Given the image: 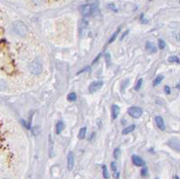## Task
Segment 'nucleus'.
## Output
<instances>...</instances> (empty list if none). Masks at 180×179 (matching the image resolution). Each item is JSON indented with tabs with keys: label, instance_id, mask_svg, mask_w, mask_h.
Instances as JSON below:
<instances>
[{
	"label": "nucleus",
	"instance_id": "1",
	"mask_svg": "<svg viewBox=\"0 0 180 179\" xmlns=\"http://www.w3.org/2000/svg\"><path fill=\"white\" fill-rule=\"evenodd\" d=\"M98 5H97V3H94V4H87V5H81V7L79 8V11L80 13L85 15V16H88V15H91L93 14L96 9H97Z\"/></svg>",
	"mask_w": 180,
	"mask_h": 179
},
{
	"label": "nucleus",
	"instance_id": "2",
	"mask_svg": "<svg viewBox=\"0 0 180 179\" xmlns=\"http://www.w3.org/2000/svg\"><path fill=\"white\" fill-rule=\"evenodd\" d=\"M13 25H14V32L18 35H20L22 37H25L28 34V28L24 24V23H23L22 21H15Z\"/></svg>",
	"mask_w": 180,
	"mask_h": 179
},
{
	"label": "nucleus",
	"instance_id": "3",
	"mask_svg": "<svg viewBox=\"0 0 180 179\" xmlns=\"http://www.w3.org/2000/svg\"><path fill=\"white\" fill-rule=\"evenodd\" d=\"M87 29H88L87 21L86 19H81L80 22H79V25H78L80 38H84V37L87 36Z\"/></svg>",
	"mask_w": 180,
	"mask_h": 179
},
{
	"label": "nucleus",
	"instance_id": "4",
	"mask_svg": "<svg viewBox=\"0 0 180 179\" xmlns=\"http://www.w3.org/2000/svg\"><path fill=\"white\" fill-rule=\"evenodd\" d=\"M128 114L130 116H132L133 118H135V119H138L140 118L142 115V109L139 106H131L129 109H128Z\"/></svg>",
	"mask_w": 180,
	"mask_h": 179
},
{
	"label": "nucleus",
	"instance_id": "5",
	"mask_svg": "<svg viewBox=\"0 0 180 179\" xmlns=\"http://www.w3.org/2000/svg\"><path fill=\"white\" fill-rule=\"evenodd\" d=\"M29 69L32 74L33 75H40L42 72V67L41 65L37 61H32L29 65Z\"/></svg>",
	"mask_w": 180,
	"mask_h": 179
},
{
	"label": "nucleus",
	"instance_id": "6",
	"mask_svg": "<svg viewBox=\"0 0 180 179\" xmlns=\"http://www.w3.org/2000/svg\"><path fill=\"white\" fill-rule=\"evenodd\" d=\"M167 145L177 152H180V140L178 138H171L167 141Z\"/></svg>",
	"mask_w": 180,
	"mask_h": 179
},
{
	"label": "nucleus",
	"instance_id": "7",
	"mask_svg": "<svg viewBox=\"0 0 180 179\" xmlns=\"http://www.w3.org/2000/svg\"><path fill=\"white\" fill-rule=\"evenodd\" d=\"M103 85H104V83H103V81H100V80H98V81H94L93 83H91V85L89 86V92L90 93H95V92H96V91H98L102 86H103Z\"/></svg>",
	"mask_w": 180,
	"mask_h": 179
},
{
	"label": "nucleus",
	"instance_id": "8",
	"mask_svg": "<svg viewBox=\"0 0 180 179\" xmlns=\"http://www.w3.org/2000/svg\"><path fill=\"white\" fill-rule=\"evenodd\" d=\"M67 159H68V169H69V171H71V170L73 169L74 164H75V158H74L73 152H71V151L69 152Z\"/></svg>",
	"mask_w": 180,
	"mask_h": 179
},
{
	"label": "nucleus",
	"instance_id": "9",
	"mask_svg": "<svg viewBox=\"0 0 180 179\" xmlns=\"http://www.w3.org/2000/svg\"><path fill=\"white\" fill-rule=\"evenodd\" d=\"M132 160H133V163L136 167H144V165H145L144 160L142 158H140L139 156H137V155H133L132 157Z\"/></svg>",
	"mask_w": 180,
	"mask_h": 179
},
{
	"label": "nucleus",
	"instance_id": "10",
	"mask_svg": "<svg viewBox=\"0 0 180 179\" xmlns=\"http://www.w3.org/2000/svg\"><path fill=\"white\" fill-rule=\"evenodd\" d=\"M155 123L158 126V128L160 130V131H165L166 129V126H165V123H164V120L161 116H156L155 117Z\"/></svg>",
	"mask_w": 180,
	"mask_h": 179
},
{
	"label": "nucleus",
	"instance_id": "11",
	"mask_svg": "<svg viewBox=\"0 0 180 179\" xmlns=\"http://www.w3.org/2000/svg\"><path fill=\"white\" fill-rule=\"evenodd\" d=\"M120 114V107L117 105H114L112 106V116H113V119H116L118 117Z\"/></svg>",
	"mask_w": 180,
	"mask_h": 179
},
{
	"label": "nucleus",
	"instance_id": "12",
	"mask_svg": "<svg viewBox=\"0 0 180 179\" xmlns=\"http://www.w3.org/2000/svg\"><path fill=\"white\" fill-rule=\"evenodd\" d=\"M64 127H65V125H64L63 122H61V121L58 122L56 124V134H60L62 132V131L64 130Z\"/></svg>",
	"mask_w": 180,
	"mask_h": 179
},
{
	"label": "nucleus",
	"instance_id": "13",
	"mask_svg": "<svg viewBox=\"0 0 180 179\" xmlns=\"http://www.w3.org/2000/svg\"><path fill=\"white\" fill-rule=\"evenodd\" d=\"M86 133H87V128H86V127H82V128L79 130V132H78V138L79 140H83V139H85V137H86Z\"/></svg>",
	"mask_w": 180,
	"mask_h": 179
},
{
	"label": "nucleus",
	"instance_id": "14",
	"mask_svg": "<svg viewBox=\"0 0 180 179\" xmlns=\"http://www.w3.org/2000/svg\"><path fill=\"white\" fill-rule=\"evenodd\" d=\"M135 125H130L129 127H126L125 129H124L123 130V132H122V133L124 134V135H126V134H128V133H130V132H133L134 130H135Z\"/></svg>",
	"mask_w": 180,
	"mask_h": 179
},
{
	"label": "nucleus",
	"instance_id": "15",
	"mask_svg": "<svg viewBox=\"0 0 180 179\" xmlns=\"http://www.w3.org/2000/svg\"><path fill=\"white\" fill-rule=\"evenodd\" d=\"M163 79H164V76H161V75L158 76V77L153 80V86H156L160 85V84L162 82Z\"/></svg>",
	"mask_w": 180,
	"mask_h": 179
},
{
	"label": "nucleus",
	"instance_id": "16",
	"mask_svg": "<svg viewBox=\"0 0 180 179\" xmlns=\"http://www.w3.org/2000/svg\"><path fill=\"white\" fill-rule=\"evenodd\" d=\"M119 32H120V28H118L117 30H116V32L111 36V38L109 39V41H108V44H110V43H112V42H114V40L116 39V37H117V35L119 34Z\"/></svg>",
	"mask_w": 180,
	"mask_h": 179
},
{
	"label": "nucleus",
	"instance_id": "17",
	"mask_svg": "<svg viewBox=\"0 0 180 179\" xmlns=\"http://www.w3.org/2000/svg\"><path fill=\"white\" fill-rule=\"evenodd\" d=\"M169 61L170 63H177V64H180V59H178V57L177 56H170L169 58Z\"/></svg>",
	"mask_w": 180,
	"mask_h": 179
},
{
	"label": "nucleus",
	"instance_id": "18",
	"mask_svg": "<svg viewBox=\"0 0 180 179\" xmlns=\"http://www.w3.org/2000/svg\"><path fill=\"white\" fill-rule=\"evenodd\" d=\"M113 155H114V159H119L120 155H121V150H120V148H116V149H114Z\"/></svg>",
	"mask_w": 180,
	"mask_h": 179
},
{
	"label": "nucleus",
	"instance_id": "19",
	"mask_svg": "<svg viewBox=\"0 0 180 179\" xmlns=\"http://www.w3.org/2000/svg\"><path fill=\"white\" fill-rule=\"evenodd\" d=\"M68 100L69 101H70V102H74V101H76L77 100V95L75 94V93H69V95H68Z\"/></svg>",
	"mask_w": 180,
	"mask_h": 179
},
{
	"label": "nucleus",
	"instance_id": "20",
	"mask_svg": "<svg viewBox=\"0 0 180 179\" xmlns=\"http://www.w3.org/2000/svg\"><path fill=\"white\" fill-rule=\"evenodd\" d=\"M49 141H50V157H53V141H52V137L51 135L49 136Z\"/></svg>",
	"mask_w": 180,
	"mask_h": 179
},
{
	"label": "nucleus",
	"instance_id": "21",
	"mask_svg": "<svg viewBox=\"0 0 180 179\" xmlns=\"http://www.w3.org/2000/svg\"><path fill=\"white\" fill-rule=\"evenodd\" d=\"M102 169H103V176H104V177L105 179H107L109 177V173H108V170H107V168H106V166H103L102 167Z\"/></svg>",
	"mask_w": 180,
	"mask_h": 179
},
{
	"label": "nucleus",
	"instance_id": "22",
	"mask_svg": "<svg viewBox=\"0 0 180 179\" xmlns=\"http://www.w3.org/2000/svg\"><path fill=\"white\" fill-rule=\"evenodd\" d=\"M142 83H143V79L142 78H140L138 81H137V83H136V85H135V87H134V89L135 90H140V88L142 87Z\"/></svg>",
	"mask_w": 180,
	"mask_h": 179
},
{
	"label": "nucleus",
	"instance_id": "23",
	"mask_svg": "<svg viewBox=\"0 0 180 179\" xmlns=\"http://www.w3.org/2000/svg\"><path fill=\"white\" fill-rule=\"evenodd\" d=\"M158 46H159V48H160V50H163V49H165V47H166V42H165L163 40L160 39V40H159V42H158Z\"/></svg>",
	"mask_w": 180,
	"mask_h": 179
},
{
	"label": "nucleus",
	"instance_id": "24",
	"mask_svg": "<svg viewBox=\"0 0 180 179\" xmlns=\"http://www.w3.org/2000/svg\"><path fill=\"white\" fill-rule=\"evenodd\" d=\"M129 83H130V80H129V79H125V81L122 84V88H121V90H122L123 92H124V89H125V87L129 85Z\"/></svg>",
	"mask_w": 180,
	"mask_h": 179
},
{
	"label": "nucleus",
	"instance_id": "25",
	"mask_svg": "<svg viewBox=\"0 0 180 179\" xmlns=\"http://www.w3.org/2000/svg\"><path fill=\"white\" fill-rule=\"evenodd\" d=\"M108 7L112 10V11H114V12H117L118 11V9H117V7H116V5H114V4H108Z\"/></svg>",
	"mask_w": 180,
	"mask_h": 179
},
{
	"label": "nucleus",
	"instance_id": "26",
	"mask_svg": "<svg viewBox=\"0 0 180 179\" xmlns=\"http://www.w3.org/2000/svg\"><path fill=\"white\" fill-rule=\"evenodd\" d=\"M146 49H147V50H149V49H150V50H151V49H152L153 52H154V51L156 50V49H155V48L153 47L152 43H151V42H149V41H148V42L146 43Z\"/></svg>",
	"mask_w": 180,
	"mask_h": 179
},
{
	"label": "nucleus",
	"instance_id": "27",
	"mask_svg": "<svg viewBox=\"0 0 180 179\" xmlns=\"http://www.w3.org/2000/svg\"><path fill=\"white\" fill-rule=\"evenodd\" d=\"M142 177H147L148 176V168H143L142 169Z\"/></svg>",
	"mask_w": 180,
	"mask_h": 179
},
{
	"label": "nucleus",
	"instance_id": "28",
	"mask_svg": "<svg viewBox=\"0 0 180 179\" xmlns=\"http://www.w3.org/2000/svg\"><path fill=\"white\" fill-rule=\"evenodd\" d=\"M111 169H112L114 172H116V170H117V166H116V163H115V162H112V163H111Z\"/></svg>",
	"mask_w": 180,
	"mask_h": 179
},
{
	"label": "nucleus",
	"instance_id": "29",
	"mask_svg": "<svg viewBox=\"0 0 180 179\" xmlns=\"http://www.w3.org/2000/svg\"><path fill=\"white\" fill-rule=\"evenodd\" d=\"M105 61H106L107 66H109L110 65V54L109 53L105 54Z\"/></svg>",
	"mask_w": 180,
	"mask_h": 179
},
{
	"label": "nucleus",
	"instance_id": "30",
	"mask_svg": "<svg viewBox=\"0 0 180 179\" xmlns=\"http://www.w3.org/2000/svg\"><path fill=\"white\" fill-rule=\"evenodd\" d=\"M164 90H165V93H166L167 95H170V93H171V90H170V87H169V86H165V88H164Z\"/></svg>",
	"mask_w": 180,
	"mask_h": 179
},
{
	"label": "nucleus",
	"instance_id": "31",
	"mask_svg": "<svg viewBox=\"0 0 180 179\" xmlns=\"http://www.w3.org/2000/svg\"><path fill=\"white\" fill-rule=\"evenodd\" d=\"M88 70H90V68H89V67H87V68H84L81 69L80 71H78L77 75H79V74H81L82 72H84V71H88Z\"/></svg>",
	"mask_w": 180,
	"mask_h": 179
},
{
	"label": "nucleus",
	"instance_id": "32",
	"mask_svg": "<svg viewBox=\"0 0 180 179\" xmlns=\"http://www.w3.org/2000/svg\"><path fill=\"white\" fill-rule=\"evenodd\" d=\"M101 55H102V54H101V53H100V54H98V55H97V56H96V59H94V60H93V62H92V64H96V62H97V61H98V59H100V57H101Z\"/></svg>",
	"mask_w": 180,
	"mask_h": 179
},
{
	"label": "nucleus",
	"instance_id": "33",
	"mask_svg": "<svg viewBox=\"0 0 180 179\" xmlns=\"http://www.w3.org/2000/svg\"><path fill=\"white\" fill-rule=\"evenodd\" d=\"M176 87H177L178 89H180V83H178V85L176 86Z\"/></svg>",
	"mask_w": 180,
	"mask_h": 179
},
{
	"label": "nucleus",
	"instance_id": "34",
	"mask_svg": "<svg viewBox=\"0 0 180 179\" xmlns=\"http://www.w3.org/2000/svg\"><path fill=\"white\" fill-rule=\"evenodd\" d=\"M175 179H180L178 176H175Z\"/></svg>",
	"mask_w": 180,
	"mask_h": 179
},
{
	"label": "nucleus",
	"instance_id": "35",
	"mask_svg": "<svg viewBox=\"0 0 180 179\" xmlns=\"http://www.w3.org/2000/svg\"><path fill=\"white\" fill-rule=\"evenodd\" d=\"M3 179H9V178H3Z\"/></svg>",
	"mask_w": 180,
	"mask_h": 179
},
{
	"label": "nucleus",
	"instance_id": "36",
	"mask_svg": "<svg viewBox=\"0 0 180 179\" xmlns=\"http://www.w3.org/2000/svg\"><path fill=\"white\" fill-rule=\"evenodd\" d=\"M150 1H151V0H150Z\"/></svg>",
	"mask_w": 180,
	"mask_h": 179
},
{
	"label": "nucleus",
	"instance_id": "37",
	"mask_svg": "<svg viewBox=\"0 0 180 179\" xmlns=\"http://www.w3.org/2000/svg\"><path fill=\"white\" fill-rule=\"evenodd\" d=\"M155 179H158V178H155Z\"/></svg>",
	"mask_w": 180,
	"mask_h": 179
},
{
	"label": "nucleus",
	"instance_id": "38",
	"mask_svg": "<svg viewBox=\"0 0 180 179\" xmlns=\"http://www.w3.org/2000/svg\"><path fill=\"white\" fill-rule=\"evenodd\" d=\"M179 3H180V0H179Z\"/></svg>",
	"mask_w": 180,
	"mask_h": 179
}]
</instances>
